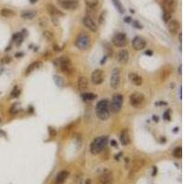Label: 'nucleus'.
I'll return each instance as SVG.
<instances>
[{
  "instance_id": "nucleus-1",
  "label": "nucleus",
  "mask_w": 184,
  "mask_h": 184,
  "mask_svg": "<svg viewBox=\"0 0 184 184\" xmlns=\"http://www.w3.org/2000/svg\"><path fill=\"white\" fill-rule=\"evenodd\" d=\"M111 103L108 100H102L98 102L96 106V113L100 120L106 121L110 117Z\"/></svg>"
},
{
  "instance_id": "nucleus-2",
  "label": "nucleus",
  "mask_w": 184,
  "mask_h": 184,
  "mask_svg": "<svg viewBox=\"0 0 184 184\" xmlns=\"http://www.w3.org/2000/svg\"><path fill=\"white\" fill-rule=\"evenodd\" d=\"M108 143V137L107 136H100L96 138L90 145V153L92 155H98L101 153L105 149Z\"/></svg>"
},
{
  "instance_id": "nucleus-3",
  "label": "nucleus",
  "mask_w": 184,
  "mask_h": 184,
  "mask_svg": "<svg viewBox=\"0 0 184 184\" xmlns=\"http://www.w3.org/2000/svg\"><path fill=\"white\" fill-rule=\"evenodd\" d=\"M75 46H77L79 50L86 51L88 50L90 46V37L88 33L86 32H80L78 36L75 40Z\"/></svg>"
},
{
  "instance_id": "nucleus-4",
  "label": "nucleus",
  "mask_w": 184,
  "mask_h": 184,
  "mask_svg": "<svg viewBox=\"0 0 184 184\" xmlns=\"http://www.w3.org/2000/svg\"><path fill=\"white\" fill-rule=\"evenodd\" d=\"M123 102V97L121 94H115L112 98V102L111 104V109L112 112L117 113L121 111Z\"/></svg>"
},
{
  "instance_id": "nucleus-5",
  "label": "nucleus",
  "mask_w": 184,
  "mask_h": 184,
  "mask_svg": "<svg viewBox=\"0 0 184 184\" xmlns=\"http://www.w3.org/2000/svg\"><path fill=\"white\" fill-rule=\"evenodd\" d=\"M99 184H113V175L110 169H104L99 177Z\"/></svg>"
},
{
  "instance_id": "nucleus-6",
  "label": "nucleus",
  "mask_w": 184,
  "mask_h": 184,
  "mask_svg": "<svg viewBox=\"0 0 184 184\" xmlns=\"http://www.w3.org/2000/svg\"><path fill=\"white\" fill-rule=\"evenodd\" d=\"M145 100V96L141 92H134L133 94L130 95V103L133 107H139L140 105H142V103Z\"/></svg>"
},
{
  "instance_id": "nucleus-7",
  "label": "nucleus",
  "mask_w": 184,
  "mask_h": 184,
  "mask_svg": "<svg viewBox=\"0 0 184 184\" xmlns=\"http://www.w3.org/2000/svg\"><path fill=\"white\" fill-rule=\"evenodd\" d=\"M78 0H57V4L66 10H74L78 7Z\"/></svg>"
},
{
  "instance_id": "nucleus-8",
  "label": "nucleus",
  "mask_w": 184,
  "mask_h": 184,
  "mask_svg": "<svg viewBox=\"0 0 184 184\" xmlns=\"http://www.w3.org/2000/svg\"><path fill=\"white\" fill-rule=\"evenodd\" d=\"M145 163H146V162H145V160L143 158H137V159H135L133 162V164H132V168H131V170H130L129 178L130 179L134 178L136 173L144 167Z\"/></svg>"
},
{
  "instance_id": "nucleus-9",
  "label": "nucleus",
  "mask_w": 184,
  "mask_h": 184,
  "mask_svg": "<svg viewBox=\"0 0 184 184\" xmlns=\"http://www.w3.org/2000/svg\"><path fill=\"white\" fill-rule=\"evenodd\" d=\"M59 66L63 73L64 74H71L73 72V67L69 59L67 58H61L59 60Z\"/></svg>"
},
{
  "instance_id": "nucleus-10",
  "label": "nucleus",
  "mask_w": 184,
  "mask_h": 184,
  "mask_svg": "<svg viewBox=\"0 0 184 184\" xmlns=\"http://www.w3.org/2000/svg\"><path fill=\"white\" fill-rule=\"evenodd\" d=\"M112 42L116 47H123L127 43V37L124 33L120 32V33H117L114 35L112 39Z\"/></svg>"
},
{
  "instance_id": "nucleus-11",
  "label": "nucleus",
  "mask_w": 184,
  "mask_h": 184,
  "mask_svg": "<svg viewBox=\"0 0 184 184\" xmlns=\"http://www.w3.org/2000/svg\"><path fill=\"white\" fill-rule=\"evenodd\" d=\"M110 85L113 89H118L119 85H120V70H119V68L113 69L110 79Z\"/></svg>"
},
{
  "instance_id": "nucleus-12",
  "label": "nucleus",
  "mask_w": 184,
  "mask_h": 184,
  "mask_svg": "<svg viewBox=\"0 0 184 184\" xmlns=\"http://www.w3.org/2000/svg\"><path fill=\"white\" fill-rule=\"evenodd\" d=\"M162 7H163V10H166V11L173 13L176 10V7H177V1L176 0H163Z\"/></svg>"
},
{
  "instance_id": "nucleus-13",
  "label": "nucleus",
  "mask_w": 184,
  "mask_h": 184,
  "mask_svg": "<svg viewBox=\"0 0 184 184\" xmlns=\"http://www.w3.org/2000/svg\"><path fill=\"white\" fill-rule=\"evenodd\" d=\"M132 45L134 47V50L136 51H140V50H143L146 45V40L143 39L142 37L140 36H136L134 38L133 41H132Z\"/></svg>"
},
{
  "instance_id": "nucleus-14",
  "label": "nucleus",
  "mask_w": 184,
  "mask_h": 184,
  "mask_svg": "<svg viewBox=\"0 0 184 184\" xmlns=\"http://www.w3.org/2000/svg\"><path fill=\"white\" fill-rule=\"evenodd\" d=\"M103 72L100 69H96L91 75V81L94 85H100L103 82Z\"/></svg>"
},
{
  "instance_id": "nucleus-15",
  "label": "nucleus",
  "mask_w": 184,
  "mask_h": 184,
  "mask_svg": "<svg viewBox=\"0 0 184 184\" xmlns=\"http://www.w3.org/2000/svg\"><path fill=\"white\" fill-rule=\"evenodd\" d=\"M83 23L84 25L88 28L89 30H90L91 31L93 32H96L97 30H98V27H97L96 23H95V21L93 20L92 18L89 17V16H86L83 19Z\"/></svg>"
},
{
  "instance_id": "nucleus-16",
  "label": "nucleus",
  "mask_w": 184,
  "mask_h": 184,
  "mask_svg": "<svg viewBox=\"0 0 184 184\" xmlns=\"http://www.w3.org/2000/svg\"><path fill=\"white\" fill-rule=\"evenodd\" d=\"M116 59L117 61L122 64H124L128 62L129 60V52L127 50H121L120 52H118L117 53V56H116Z\"/></svg>"
},
{
  "instance_id": "nucleus-17",
  "label": "nucleus",
  "mask_w": 184,
  "mask_h": 184,
  "mask_svg": "<svg viewBox=\"0 0 184 184\" xmlns=\"http://www.w3.org/2000/svg\"><path fill=\"white\" fill-rule=\"evenodd\" d=\"M47 10L49 14L51 15L52 18H60V17L64 16V14L60 11L58 8H56L55 6H52V4H49L47 5Z\"/></svg>"
},
{
  "instance_id": "nucleus-18",
  "label": "nucleus",
  "mask_w": 184,
  "mask_h": 184,
  "mask_svg": "<svg viewBox=\"0 0 184 184\" xmlns=\"http://www.w3.org/2000/svg\"><path fill=\"white\" fill-rule=\"evenodd\" d=\"M69 176V172L67 170H63L61 171L59 174L56 176L55 180V184H64L66 182V180H67Z\"/></svg>"
},
{
  "instance_id": "nucleus-19",
  "label": "nucleus",
  "mask_w": 184,
  "mask_h": 184,
  "mask_svg": "<svg viewBox=\"0 0 184 184\" xmlns=\"http://www.w3.org/2000/svg\"><path fill=\"white\" fill-rule=\"evenodd\" d=\"M179 28H180V23L178 22L177 20H175V19L170 20L169 22H168V31L170 32V33L173 34V35L177 34V32L179 30Z\"/></svg>"
},
{
  "instance_id": "nucleus-20",
  "label": "nucleus",
  "mask_w": 184,
  "mask_h": 184,
  "mask_svg": "<svg viewBox=\"0 0 184 184\" xmlns=\"http://www.w3.org/2000/svg\"><path fill=\"white\" fill-rule=\"evenodd\" d=\"M120 140H121L122 145H123V146H127V145H129L130 143H131V138H130L129 131L127 129H123L122 131Z\"/></svg>"
},
{
  "instance_id": "nucleus-21",
  "label": "nucleus",
  "mask_w": 184,
  "mask_h": 184,
  "mask_svg": "<svg viewBox=\"0 0 184 184\" xmlns=\"http://www.w3.org/2000/svg\"><path fill=\"white\" fill-rule=\"evenodd\" d=\"M129 78L131 80V82L133 84H134L135 86H141L143 83V78L141 75H137L136 73H130L129 74Z\"/></svg>"
},
{
  "instance_id": "nucleus-22",
  "label": "nucleus",
  "mask_w": 184,
  "mask_h": 184,
  "mask_svg": "<svg viewBox=\"0 0 184 184\" xmlns=\"http://www.w3.org/2000/svg\"><path fill=\"white\" fill-rule=\"evenodd\" d=\"M89 88V80L85 77H80L78 78V89L81 92H84Z\"/></svg>"
},
{
  "instance_id": "nucleus-23",
  "label": "nucleus",
  "mask_w": 184,
  "mask_h": 184,
  "mask_svg": "<svg viewBox=\"0 0 184 184\" xmlns=\"http://www.w3.org/2000/svg\"><path fill=\"white\" fill-rule=\"evenodd\" d=\"M36 15H37V12L35 10H24V11L21 12L20 17L24 19H32L36 17Z\"/></svg>"
},
{
  "instance_id": "nucleus-24",
  "label": "nucleus",
  "mask_w": 184,
  "mask_h": 184,
  "mask_svg": "<svg viewBox=\"0 0 184 184\" xmlns=\"http://www.w3.org/2000/svg\"><path fill=\"white\" fill-rule=\"evenodd\" d=\"M82 98H83V100L88 102V101H92L94 100H96L97 98V95L93 94V93H90V92H88V93H83L82 94Z\"/></svg>"
},
{
  "instance_id": "nucleus-25",
  "label": "nucleus",
  "mask_w": 184,
  "mask_h": 184,
  "mask_svg": "<svg viewBox=\"0 0 184 184\" xmlns=\"http://www.w3.org/2000/svg\"><path fill=\"white\" fill-rule=\"evenodd\" d=\"M86 7L90 9H95L99 6V0H85Z\"/></svg>"
},
{
  "instance_id": "nucleus-26",
  "label": "nucleus",
  "mask_w": 184,
  "mask_h": 184,
  "mask_svg": "<svg viewBox=\"0 0 184 184\" xmlns=\"http://www.w3.org/2000/svg\"><path fill=\"white\" fill-rule=\"evenodd\" d=\"M112 3L114 5V7H116V9L118 10L119 12H120L121 14L124 13L125 9H124V7L123 6V4L121 3L120 0H112Z\"/></svg>"
},
{
  "instance_id": "nucleus-27",
  "label": "nucleus",
  "mask_w": 184,
  "mask_h": 184,
  "mask_svg": "<svg viewBox=\"0 0 184 184\" xmlns=\"http://www.w3.org/2000/svg\"><path fill=\"white\" fill-rule=\"evenodd\" d=\"M1 15L5 18H10V17H13L15 15V12L9 8H3L1 10Z\"/></svg>"
},
{
  "instance_id": "nucleus-28",
  "label": "nucleus",
  "mask_w": 184,
  "mask_h": 184,
  "mask_svg": "<svg viewBox=\"0 0 184 184\" xmlns=\"http://www.w3.org/2000/svg\"><path fill=\"white\" fill-rule=\"evenodd\" d=\"M39 67H40V62H34V63H32V64H30V66L27 68V70H26V75L31 73L34 69L38 68Z\"/></svg>"
},
{
  "instance_id": "nucleus-29",
  "label": "nucleus",
  "mask_w": 184,
  "mask_h": 184,
  "mask_svg": "<svg viewBox=\"0 0 184 184\" xmlns=\"http://www.w3.org/2000/svg\"><path fill=\"white\" fill-rule=\"evenodd\" d=\"M13 40L15 41V42L17 43L18 45H19L21 42L23 41V35L20 33V32H18L13 36Z\"/></svg>"
},
{
  "instance_id": "nucleus-30",
  "label": "nucleus",
  "mask_w": 184,
  "mask_h": 184,
  "mask_svg": "<svg viewBox=\"0 0 184 184\" xmlns=\"http://www.w3.org/2000/svg\"><path fill=\"white\" fill-rule=\"evenodd\" d=\"M173 156H174V157H176V158H181V157H182V148L180 146L175 148L174 151H173Z\"/></svg>"
},
{
  "instance_id": "nucleus-31",
  "label": "nucleus",
  "mask_w": 184,
  "mask_h": 184,
  "mask_svg": "<svg viewBox=\"0 0 184 184\" xmlns=\"http://www.w3.org/2000/svg\"><path fill=\"white\" fill-rule=\"evenodd\" d=\"M43 36H44L48 41H52L53 39H55V36H53V34L52 33L51 31H48V30L43 32Z\"/></svg>"
},
{
  "instance_id": "nucleus-32",
  "label": "nucleus",
  "mask_w": 184,
  "mask_h": 184,
  "mask_svg": "<svg viewBox=\"0 0 184 184\" xmlns=\"http://www.w3.org/2000/svg\"><path fill=\"white\" fill-rule=\"evenodd\" d=\"M170 18H171V13L168 11H166V10H163V19L165 22H168Z\"/></svg>"
},
{
  "instance_id": "nucleus-33",
  "label": "nucleus",
  "mask_w": 184,
  "mask_h": 184,
  "mask_svg": "<svg viewBox=\"0 0 184 184\" xmlns=\"http://www.w3.org/2000/svg\"><path fill=\"white\" fill-rule=\"evenodd\" d=\"M39 22H40V25H41V27H46V26H47V24H48L47 18H46L45 17H42V18H40V20H39Z\"/></svg>"
},
{
  "instance_id": "nucleus-34",
  "label": "nucleus",
  "mask_w": 184,
  "mask_h": 184,
  "mask_svg": "<svg viewBox=\"0 0 184 184\" xmlns=\"http://www.w3.org/2000/svg\"><path fill=\"white\" fill-rule=\"evenodd\" d=\"M55 81L56 83L57 86H63L64 85V81L60 77H57V75H55Z\"/></svg>"
},
{
  "instance_id": "nucleus-35",
  "label": "nucleus",
  "mask_w": 184,
  "mask_h": 184,
  "mask_svg": "<svg viewBox=\"0 0 184 184\" xmlns=\"http://www.w3.org/2000/svg\"><path fill=\"white\" fill-rule=\"evenodd\" d=\"M163 118H164V120H167V121H169V120H170V115H169V112H168V111L165 112Z\"/></svg>"
},
{
  "instance_id": "nucleus-36",
  "label": "nucleus",
  "mask_w": 184,
  "mask_h": 184,
  "mask_svg": "<svg viewBox=\"0 0 184 184\" xmlns=\"http://www.w3.org/2000/svg\"><path fill=\"white\" fill-rule=\"evenodd\" d=\"M105 15H106V12L104 11V12H102L101 13V15H100V24H102L103 22H104V18H105Z\"/></svg>"
},
{
  "instance_id": "nucleus-37",
  "label": "nucleus",
  "mask_w": 184,
  "mask_h": 184,
  "mask_svg": "<svg viewBox=\"0 0 184 184\" xmlns=\"http://www.w3.org/2000/svg\"><path fill=\"white\" fill-rule=\"evenodd\" d=\"M133 24L134 25V27L135 28H137V29H142V25L140 24L138 21H133Z\"/></svg>"
},
{
  "instance_id": "nucleus-38",
  "label": "nucleus",
  "mask_w": 184,
  "mask_h": 184,
  "mask_svg": "<svg viewBox=\"0 0 184 184\" xmlns=\"http://www.w3.org/2000/svg\"><path fill=\"white\" fill-rule=\"evenodd\" d=\"M124 21H125V22H127V23L131 22V18H130V17H126V18H124Z\"/></svg>"
},
{
  "instance_id": "nucleus-39",
  "label": "nucleus",
  "mask_w": 184,
  "mask_h": 184,
  "mask_svg": "<svg viewBox=\"0 0 184 184\" xmlns=\"http://www.w3.org/2000/svg\"><path fill=\"white\" fill-rule=\"evenodd\" d=\"M50 134L53 136V135H55V130L53 129H52V128H50Z\"/></svg>"
},
{
  "instance_id": "nucleus-40",
  "label": "nucleus",
  "mask_w": 184,
  "mask_h": 184,
  "mask_svg": "<svg viewBox=\"0 0 184 184\" xmlns=\"http://www.w3.org/2000/svg\"><path fill=\"white\" fill-rule=\"evenodd\" d=\"M153 169H154V172H153V176H155V175L157 174V168H156V167H154V168H153Z\"/></svg>"
},
{
  "instance_id": "nucleus-41",
  "label": "nucleus",
  "mask_w": 184,
  "mask_h": 184,
  "mask_svg": "<svg viewBox=\"0 0 184 184\" xmlns=\"http://www.w3.org/2000/svg\"><path fill=\"white\" fill-rule=\"evenodd\" d=\"M111 143H112V146H116V142L114 141V140H112V141H111Z\"/></svg>"
},
{
  "instance_id": "nucleus-42",
  "label": "nucleus",
  "mask_w": 184,
  "mask_h": 184,
  "mask_svg": "<svg viewBox=\"0 0 184 184\" xmlns=\"http://www.w3.org/2000/svg\"><path fill=\"white\" fill-rule=\"evenodd\" d=\"M36 1H37V0H30V2H31L32 4H34V3H35Z\"/></svg>"
},
{
  "instance_id": "nucleus-43",
  "label": "nucleus",
  "mask_w": 184,
  "mask_h": 184,
  "mask_svg": "<svg viewBox=\"0 0 184 184\" xmlns=\"http://www.w3.org/2000/svg\"><path fill=\"white\" fill-rule=\"evenodd\" d=\"M86 183V184H90V180H88Z\"/></svg>"
},
{
  "instance_id": "nucleus-44",
  "label": "nucleus",
  "mask_w": 184,
  "mask_h": 184,
  "mask_svg": "<svg viewBox=\"0 0 184 184\" xmlns=\"http://www.w3.org/2000/svg\"><path fill=\"white\" fill-rule=\"evenodd\" d=\"M19 56H21V53H18L17 55V57H19Z\"/></svg>"
},
{
  "instance_id": "nucleus-45",
  "label": "nucleus",
  "mask_w": 184,
  "mask_h": 184,
  "mask_svg": "<svg viewBox=\"0 0 184 184\" xmlns=\"http://www.w3.org/2000/svg\"><path fill=\"white\" fill-rule=\"evenodd\" d=\"M0 121H1V120H0Z\"/></svg>"
}]
</instances>
